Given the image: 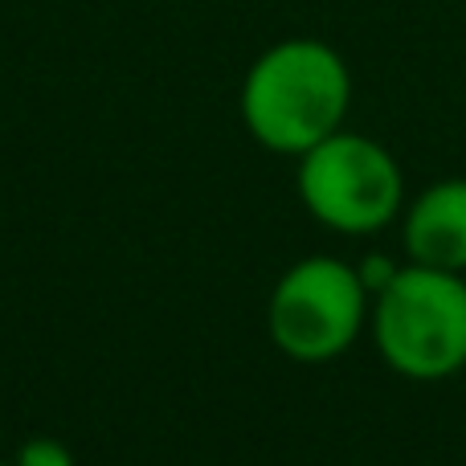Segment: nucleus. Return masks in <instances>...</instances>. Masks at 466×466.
<instances>
[{
	"instance_id": "obj_1",
	"label": "nucleus",
	"mask_w": 466,
	"mask_h": 466,
	"mask_svg": "<svg viewBox=\"0 0 466 466\" xmlns=\"http://www.w3.org/2000/svg\"><path fill=\"white\" fill-rule=\"evenodd\" d=\"M352 111V70L319 37H282L249 62L238 90L241 127L258 147L299 160L344 131Z\"/></svg>"
},
{
	"instance_id": "obj_2",
	"label": "nucleus",
	"mask_w": 466,
	"mask_h": 466,
	"mask_svg": "<svg viewBox=\"0 0 466 466\" xmlns=\"http://www.w3.org/2000/svg\"><path fill=\"white\" fill-rule=\"evenodd\" d=\"M377 356L405 380L438 385L466 369V274L401 262L372 295Z\"/></svg>"
},
{
	"instance_id": "obj_3",
	"label": "nucleus",
	"mask_w": 466,
	"mask_h": 466,
	"mask_svg": "<svg viewBox=\"0 0 466 466\" xmlns=\"http://www.w3.org/2000/svg\"><path fill=\"white\" fill-rule=\"evenodd\" d=\"M295 193L311 221L344 238H372L401 221L405 172L380 139L336 131L295 160Z\"/></svg>"
},
{
	"instance_id": "obj_4",
	"label": "nucleus",
	"mask_w": 466,
	"mask_h": 466,
	"mask_svg": "<svg viewBox=\"0 0 466 466\" xmlns=\"http://www.w3.org/2000/svg\"><path fill=\"white\" fill-rule=\"evenodd\" d=\"M372 295L356 262L336 254H307L279 274L266 299V336L287 360L328 364L352 352L369 331Z\"/></svg>"
},
{
	"instance_id": "obj_5",
	"label": "nucleus",
	"mask_w": 466,
	"mask_h": 466,
	"mask_svg": "<svg viewBox=\"0 0 466 466\" xmlns=\"http://www.w3.org/2000/svg\"><path fill=\"white\" fill-rule=\"evenodd\" d=\"M405 262L466 274V177H442L401 209Z\"/></svg>"
},
{
	"instance_id": "obj_6",
	"label": "nucleus",
	"mask_w": 466,
	"mask_h": 466,
	"mask_svg": "<svg viewBox=\"0 0 466 466\" xmlns=\"http://www.w3.org/2000/svg\"><path fill=\"white\" fill-rule=\"evenodd\" d=\"M13 466H74V454L66 451L57 438H29V442L16 451Z\"/></svg>"
},
{
	"instance_id": "obj_7",
	"label": "nucleus",
	"mask_w": 466,
	"mask_h": 466,
	"mask_svg": "<svg viewBox=\"0 0 466 466\" xmlns=\"http://www.w3.org/2000/svg\"><path fill=\"white\" fill-rule=\"evenodd\" d=\"M0 466H13V462H0Z\"/></svg>"
}]
</instances>
